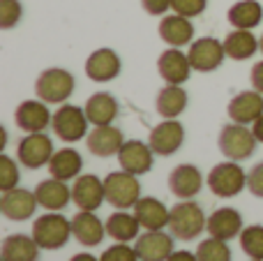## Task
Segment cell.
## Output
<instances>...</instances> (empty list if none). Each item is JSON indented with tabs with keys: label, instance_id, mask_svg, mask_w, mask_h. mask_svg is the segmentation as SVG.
Masks as SVG:
<instances>
[{
	"label": "cell",
	"instance_id": "obj_29",
	"mask_svg": "<svg viewBox=\"0 0 263 261\" xmlns=\"http://www.w3.org/2000/svg\"><path fill=\"white\" fill-rule=\"evenodd\" d=\"M224 51L233 60H247L259 51V40H256V35L252 30L236 28V30H231L224 37Z\"/></svg>",
	"mask_w": 263,
	"mask_h": 261
},
{
	"label": "cell",
	"instance_id": "obj_3",
	"mask_svg": "<svg viewBox=\"0 0 263 261\" xmlns=\"http://www.w3.org/2000/svg\"><path fill=\"white\" fill-rule=\"evenodd\" d=\"M77 81L74 74L63 67H49L37 77L35 81V92L42 102L46 104H65L72 97Z\"/></svg>",
	"mask_w": 263,
	"mask_h": 261
},
{
	"label": "cell",
	"instance_id": "obj_7",
	"mask_svg": "<svg viewBox=\"0 0 263 261\" xmlns=\"http://www.w3.org/2000/svg\"><path fill=\"white\" fill-rule=\"evenodd\" d=\"M88 125H90V120L86 116V109H79L74 104H63L53 114V120H51V129L65 143H77L81 139H86Z\"/></svg>",
	"mask_w": 263,
	"mask_h": 261
},
{
	"label": "cell",
	"instance_id": "obj_17",
	"mask_svg": "<svg viewBox=\"0 0 263 261\" xmlns=\"http://www.w3.org/2000/svg\"><path fill=\"white\" fill-rule=\"evenodd\" d=\"M120 69H123V63H120V55L116 53L114 49H97V51H92L86 60L88 79L97 81V83L114 81L120 74Z\"/></svg>",
	"mask_w": 263,
	"mask_h": 261
},
{
	"label": "cell",
	"instance_id": "obj_27",
	"mask_svg": "<svg viewBox=\"0 0 263 261\" xmlns=\"http://www.w3.org/2000/svg\"><path fill=\"white\" fill-rule=\"evenodd\" d=\"M83 169V157L74 148H60L49 162V174L58 180H77Z\"/></svg>",
	"mask_w": 263,
	"mask_h": 261
},
{
	"label": "cell",
	"instance_id": "obj_8",
	"mask_svg": "<svg viewBox=\"0 0 263 261\" xmlns=\"http://www.w3.org/2000/svg\"><path fill=\"white\" fill-rule=\"evenodd\" d=\"M53 141L49 134L44 132H30L18 141L16 146V157L23 166L28 169H42L49 166L51 157H53Z\"/></svg>",
	"mask_w": 263,
	"mask_h": 261
},
{
	"label": "cell",
	"instance_id": "obj_19",
	"mask_svg": "<svg viewBox=\"0 0 263 261\" xmlns=\"http://www.w3.org/2000/svg\"><path fill=\"white\" fill-rule=\"evenodd\" d=\"M229 118L240 125H254L263 116V95L259 90H245L238 92L229 102Z\"/></svg>",
	"mask_w": 263,
	"mask_h": 261
},
{
	"label": "cell",
	"instance_id": "obj_5",
	"mask_svg": "<svg viewBox=\"0 0 263 261\" xmlns=\"http://www.w3.org/2000/svg\"><path fill=\"white\" fill-rule=\"evenodd\" d=\"M208 183L210 192L215 197H222V199H231V197H238L242 190L247 188V174L242 171V166L238 162L229 160V162H222V164L213 166L205 178Z\"/></svg>",
	"mask_w": 263,
	"mask_h": 261
},
{
	"label": "cell",
	"instance_id": "obj_38",
	"mask_svg": "<svg viewBox=\"0 0 263 261\" xmlns=\"http://www.w3.org/2000/svg\"><path fill=\"white\" fill-rule=\"evenodd\" d=\"M100 261H139V254H136V250L129 248L127 243H116V245H111L109 250L102 252Z\"/></svg>",
	"mask_w": 263,
	"mask_h": 261
},
{
	"label": "cell",
	"instance_id": "obj_4",
	"mask_svg": "<svg viewBox=\"0 0 263 261\" xmlns=\"http://www.w3.org/2000/svg\"><path fill=\"white\" fill-rule=\"evenodd\" d=\"M256 143L259 141H256L254 132L247 129V125H240V123L224 125L217 137V146L222 151V155L233 162H242L247 157H252L256 151Z\"/></svg>",
	"mask_w": 263,
	"mask_h": 261
},
{
	"label": "cell",
	"instance_id": "obj_33",
	"mask_svg": "<svg viewBox=\"0 0 263 261\" xmlns=\"http://www.w3.org/2000/svg\"><path fill=\"white\" fill-rule=\"evenodd\" d=\"M229 240L222 238H210L201 240L199 248H196V259L199 261H231V250H229Z\"/></svg>",
	"mask_w": 263,
	"mask_h": 261
},
{
	"label": "cell",
	"instance_id": "obj_36",
	"mask_svg": "<svg viewBox=\"0 0 263 261\" xmlns=\"http://www.w3.org/2000/svg\"><path fill=\"white\" fill-rule=\"evenodd\" d=\"M23 16V7L18 0H0V28L9 30L14 28Z\"/></svg>",
	"mask_w": 263,
	"mask_h": 261
},
{
	"label": "cell",
	"instance_id": "obj_45",
	"mask_svg": "<svg viewBox=\"0 0 263 261\" xmlns=\"http://www.w3.org/2000/svg\"><path fill=\"white\" fill-rule=\"evenodd\" d=\"M259 51H261V53H263V35L259 37Z\"/></svg>",
	"mask_w": 263,
	"mask_h": 261
},
{
	"label": "cell",
	"instance_id": "obj_13",
	"mask_svg": "<svg viewBox=\"0 0 263 261\" xmlns=\"http://www.w3.org/2000/svg\"><path fill=\"white\" fill-rule=\"evenodd\" d=\"M155 162V151L150 148V143H143L139 139H132V141H125L123 148L118 153V164L120 169L129 171L134 176H143L153 169Z\"/></svg>",
	"mask_w": 263,
	"mask_h": 261
},
{
	"label": "cell",
	"instance_id": "obj_26",
	"mask_svg": "<svg viewBox=\"0 0 263 261\" xmlns=\"http://www.w3.org/2000/svg\"><path fill=\"white\" fill-rule=\"evenodd\" d=\"M86 116L90 120V125H111L116 118H118V100H116L111 92H95V95L88 97L86 102Z\"/></svg>",
	"mask_w": 263,
	"mask_h": 261
},
{
	"label": "cell",
	"instance_id": "obj_41",
	"mask_svg": "<svg viewBox=\"0 0 263 261\" xmlns=\"http://www.w3.org/2000/svg\"><path fill=\"white\" fill-rule=\"evenodd\" d=\"M250 81H252V88H254V90H259L261 95H263V60H261V63H256L254 67H252Z\"/></svg>",
	"mask_w": 263,
	"mask_h": 261
},
{
	"label": "cell",
	"instance_id": "obj_44",
	"mask_svg": "<svg viewBox=\"0 0 263 261\" xmlns=\"http://www.w3.org/2000/svg\"><path fill=\"white\" fill-rule=\"evenodd\" d=\"M69 261H100V259H95L92 254H88V252H79V254H74Z\"/></svg>",
	"mask_w": 263,
	"mask_h": 261
},
{
	"label": "cell",
	"instance_id": "obj_43",
	"mask_svg": "<svg viewBox=\"0 0 263 261\" xmlns=\"http://www.w3.org/2000/svg\"><path fill=\"white\" fill-rule=\"evenodd\" d=\"M252 132H254V137H256V141L263 143V116L259 120H256L254 125H252Z\"/></svg>",
	"mask_w": 263,
	"mask_h": 261
},
{
	"label": "cell",
	"instance_id": "obj_21",
	"mask_svg": "<svg viewBox=\"0 0 263 261\" xmlns=\"http://www.w3.org/2000/svg\"><path fill=\"white\" fill-rule=\"evenodd\" d=\"M35 197H37V203L46 211H65L72 201V188L67 185V180H58L51 176L49 180H42L37 183L35 188Z\"/></svg>",
	"mask_w": 263,
	"mask_h": 261
},
{
	"label": "cell",
	"instance_id": "obj_32",
	"mask_svg": "<svg viewBox=\"0 0 263 261\" xmlns=\"http://www.w3.org/2000/svg\"><path fill=\"white\" fill-rule=\"evenodd\" d=\"M227 18L233 28L252 30V28H256L263 21V7L259 0H240V3L229 7Z\"/></svg>",
	"mask_w": 263,
	"mask_h": 261
},
{
	"label": "cell",
	"instance_id": "obj_23",
	"mask_svg": "<svg viewBox=\"0 0 263 261\" xmlns=\"http://www.w3.org/2000/svg\"><path fill=\"white\" fill-rule=\"evenodd\" d=\"M210 236L222 240H231L242 234V215L231 206L217 208L208 215V227H205Z\"/></svg>",
	"mask_w": 263,
	"mask_h": 261
},
{
	"label": "cell",
	"instance_id": "obj_6",
	"mask_svg": "<svg viewBox=\"0 0 263 261\" xmlns=\"http://www.w3.org/2000/svg\"><path fill=\"white\" fill-rule=\"evenodd\" d=\"M104 190H106V201L111 206H116L118 211H129L141 199V183L136 180L134 174H129L125 169L111 171L104 178Z\"/></svg>",
	"mask_w": 263,
	"mask_h": 261
},
{
	"label": "cell",
	"instance_id": "obj_42",
	"mask_svg": "<svg viewBox=\"0 0 263 261\" xmlns=\"http://www.w3.org/2000/svg\"><path fill=\"white\" fill-rule=\"evenodd\" d=\"M166 261H199V259H196V252H187V250H180V252H173Z\"/></svg>",
	"mask_w": 263,
	"mask_h": 261
},
{
	"label": "cell",
	"instance_id": "obj_31",
	"mask_svg": "<svg viewBox=\"0 0 263 261\" xmlns=\"http://www.w3.org/2000/svg\"><path fill=\"white\" fill-rule=\"evenodd\" d=\"M139 229H141V222L136 220L134 213H127V211L111 213L109 220H106V236H111L118 243L136 240L139 238Z\"/></svg>",
	"mask_w": 263,
	"mask_h": 261
},
{
	"label": "cell",
	"instance_id": "obj_14",
	"mask_svg": "<svg viewBox=\"0 0 263 261\" xmlns=\"http://www.w3.org/2000/svg\"><path fill=\"white\" fill-rule=\"evenodd\" d=\"M14 120H16V127L23 129L26 134L30 132H44L46 127L53 120V114L49 111L46 102L42 100H26L16 106V114H14Z\"/></svg>",
	"mask_w": 263,
	"mask_h": 261
},
{
	"label": "cell",
	"instance_id": "obj_20",
	"mask_svg": "<svg viewBox=\"0 0 263 261\" xmlns=\"http://www.w3.org/2000/svg\"><path fill=\"white\" fill-rule=\"evenodd\" d=\"M203 188V176L194 164H178L168 174V190L178 199H194Z\"/></svg>",
	"mask_w": 263,
	"mask_h": 261
},
{
	"label": "cell",
	"instance_id": "obj_28",
	"mask_svg": "<svg viewBox=\"0 0 263 261\" xmlns=\"http://www.w3.org/2000/svg\"><path fill=\"white\" fill-rule=\"evenodd\" d=\"M40 245L32 236H23V234H12L3 240V261H37L40 259Z\"/></svg>",
	"mask_w": 263,
	"mask_h": 261
},
{
	"label": "cell",
	"instance_id": "obj_35",
	"mask_svg": "<svg viewBox=\"0 0 263 261\" xmlns=\"http://www.w3.org/2000/svg\"><path fill=\"white\" fill-rule=\"evenodd\" d=\"M18 166L9 155H0V190H14L18 188Z\"/></svg>",
	"mask_w": 263,
	"mask_h": 261
},
{
	"label": "cell",
	"instance_id": "obj_16",
	"mask_svg": "<svg viewBox=\"0 0 263 261\" xmlns=\"http://www.w3.org/2000/svg\"><path fill=\"white\" fill-rule=\"evenodd\" d=\"M173 238L162 231H145L143 236L134 240V250L139 254V261H166L173 254Z\"/></svg>",
	"mask_w": 263,
	"mask_h": 261
},
{
	"label": "cell",
	"instance_id": "obj_39",
	"mask_svg": "<svg viewBox=\"0 0 263 261\" xmlns=\"http://www.w3.org/2000/svg\"><path fill=\"white\" fill-rule=\"evenodd\" d=\"M247 190H250L254 197L263 199V162L254 164L247 174Z\"/></svg>",
	"mask_w": 263,
	"mask_h": 261
},
{
	"label": "cell",
	"instance_id": "obj_37",
	"mask_svg": "<svg viewBox=\"0 0 263 261\" xmlns=\"http://www.w3.org/2000/svg\"><path fill=\"white\" fill-rule=\"evenodd\" d=\"M205 7H208V0H171L173 12L187 18H194L199 14H203Z\"/></svg>",
	"mask_w": 263,
	"mask_h": 261
},
{
	"label": "cell",
	"instance_id": "obj_11",
	"mask_svg": "<svg viewBox=\"0 0 263 261\" xmlns=\"http://www.w3.org/2000/svg\"><path fill=\"white\" fill-rule=\"evenodd\" d=\"M72 201L79 211H92L95 213L97 208L106 201L104 180H100L95 174L79 176L72 185Z\"/></svg>",
	"mask_w": 263,
	"mask_h": 261
},
{
	"label": "cell",
	"instance_id": "obj_46",
	"mask_svg": "<svg viewBox=\"0 0 263 261\" xmlns=\"http://www.w3.org/2000/svg\"><path fill=\"white\" fill-rule=\"evenodd\" d=\"M250 261H263V259H250Z\"/></svg>",
	"mask_w": 263,
	"mask_h": 261
},
{
	"label": "cell",
	"instance_id": "obj_10",
	"mask_svg": "<svg viewBox=\"0 0 263 261\" xmlns=\"http://www.w3.org/2000/svg\"><path fill=\"white\" fill-rule=\"evenodd\" d=\"M148 143L155 151V155L168 157L180 151L182 143H185V127H182V123H178L176 118H164L162 123L150 129Z\"/></svg>",
	"mask_w": 263,
	"mask_h": 261
},
{
	"label": "cell",
	"instance_id": "obj_18",
	"mask_svg": "<svg viewBox=\"0 0 263 261\" xmlns=\"http://www.w3.org/2000/svg\"><path fill=\"white\" fill-rule=\"evenodd\" d=\"M123 143H125L123 129L114 127V125H97V127H92V132H88V137H86L88 151L97 157L118 155Z\"/></svg>",
	"mask_w": 263,
	"mask_h": 261
},
{
	"label": "cell",
	"instance_id": "obj_22",
	"mask_svg": "<svg viewBox=\"0 0 263 261\" xmlns=\"http://www.w3.org/2000/svg\"><path fill=\"white\" fill-rule=\"evenodd\" d=\"M134 215L145 231H162L171 222V208L155 197H141L134 206Z\"/></svg>",
	"mask_w": 263,
	"mask_h": 261
},
{
	"label": "cell",
	"instance_id": "obj_34",
	"mask_svg": "<svg viewBox=\"0 0 263 261\" xmlns=\"http://www.w3.org/2000/svg\"><path fill=\"white\" fill-rule=\"evenodd\" d=\"M240 248L250 259H263V227L250 225L240 234Z\"/></svg>",
	"mask_w": 263,
	"mask_h": 261
},
{
	"label": "cell",
	"instance_id": "obj_9",
	"mask_svg": "<svg viewBox=\"0 0 263 261\" xmlns=\"http://www.w3.org/2000/svg\"><path fill=\"white\" fill-rule=\"evenodd\" d=\"M187 55H190L192 69H196V72H215L217 67H222L224 58H229L224 51V42L215 40V37L194 40L190 44Z\"/></svg>",
	"mask_w": 263,
	"mask_h": 261
},
{
	"label": "cell",
	"instance_id": "obj_25",
	"mask_svg": "<svg viewBox=\"0 0 263 261\" xmlns=\"http://www.w3.org/2000/svg\"><path fill=\"white\" fill-rule=\"evenodd\" d=\"M159 37L166 42L168 46H185L192 44L194 40V26L187 16H180V14H171V16H164L159 21Z\"/></svg>",
	"mask_w": 263,
	"mask_h": 261
},
{
	"label": "cell",
	"instance_id": "obj_24",
	"mask_svg": "<svg viewBox=\"0 0 263 261\" xmlns=\"http://www.w3.org/2000/svg\"><path fill=\"white\" fill-rule=\"evenodd\" d=\"M72 234L81 245L95 248V245H100L102 240H104L106 225L100 217H95L92 211H79L72 220Z\"/></svg>",
	"mask_w": 263,
	"mask_h": 261
},
{
	"label": "cell",
	"instance_id": "obj_15",
	"mask_svg": "<svg viewBox=\"0 0 263 261\" xmlns=\"http://www.w3.org/2000/svg\"><path fill=\"white\" fill-rule=\"evenodd\" d=\"M157 72L166 83L182 86V83L190 79V74H192L190 55L182 53L178 46H171V49H166L157 58Z\"/></svg>",
	"mask_w": 263,
	"mask_h": 261
},
{
	"label": "cell",
	"instance_id": "obj_30",
	"mask_svg": "<svg viewBox=\"0 0 263 261\" xmlns=\"http://www.w3.org/2000/svg\"><path fill=\"white\" fill-rule=\"evenodd\" d=\"M187 102L190 100H187L185 88L166 83V86L157 92L155 106H157V114L162 116V118H178V116L187 109Z\"/></svg>",
	"mask_w": 263,
	"mask_h": 261
},
{
	"label": "cell",
	"instance_id": "obj_12",
	"mask_svg": "<svg viewBox=\"0 0 263 261\" xmlns=\"http://www.w3.org/2000/svg\"><path fill=\"white\" fill-rule=\"evenodd\" d=\"M37 197L35 192L23 188H14V190H5L0 197V213L12 222H23L30 220L37 211Z\"/></svg>",
	"mask_w": 263,
	"mask_h": 261
},
{
	"label": "cell",
	"instance_id": "obj_1",
	"mask_svg": "<svg viewBox=\"0 0 263 261\" xmlns=\"http://www.w3.org/2000/svg\"><path fill=\"white\" fill-rule=\"evenodd\" d=\"M72 220L55 211H49L40 215L32 225V238L37 240L42 250H60L72 238Z\"/></svg>",
	"mask_w": 263,
	"mask_h": 261
},
{
	"label": "cell",
	"instance_id": "obj_40",
	"mask_svg": "<svg viewBox=\"0 0 263 261\" xmlns=\"http://www.w3.org/2000/svg\"><path fill=\"white\" fill-rule=\"evenodd\" d=\"M141 7H143L150 16H164L166 9L171 7V0H141Z\"/></svg>",
	"mask_w": 263,
	"mask_h": 261
},
{
	"label": "cell",
	"instance_id": "obj_2",
	"mask_svg": "<svg viewBox=\"0 0 263 261\" xmlns=\"http://www.w3.org/2000/svg\"><path fill=\"white\" fill-rule=\"evenodd\" d=\"M208 227V217H205L203 208L192 199H182L180 203L171 208V222L168 229L176 238L180 240H194L196 236L203 234V229Z\"/></svg>",
	"mask_w": 263,
	"mask_h": 261
}]
</instances>
